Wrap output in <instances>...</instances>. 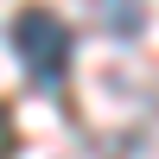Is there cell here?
<instances>
[{"label": "cell", "mask_w": 159, "mask_h": 159, "mask_svg": "<svg viewBox=\"0 0 159 159\" xmlns=\"http://www.w3.org/2000/svg\"><path fill=\"white\" fill-rule=\"evenodd\" d=\"M0 159H13V121H7V108H0Z\"/></svg>", "instance_id": "3957f363"}, {"label": "cell", "mask_w": 159, "mask_h": 159, "mask_svg": "<svg viewBox=\"0 0 159 159\" xmlns=\"http://www.w3.org/2000/svg\"><path fill=\"white\" fill-rule=\"evenodd\" d=\"M102 19H108V32H140V7L134 0H127V7H108Z\"/></svg>", "instance_id": "7a4b0ae2"}, {"label": "cell", "mask_w": 159, "mask_h": 159, "mask_svg": "<svg viewBox=\"0 0 159 159\" xmlns=\"http://www.w3.org/2000/svg\"><path fill=\"white\" fill-rule=\"evenodd\" d=\"M13 51H19L25 76L32 83H57L64 70H70V25L57 19L51 7H19L13 13Z\"/></svg>", "instance_id": "6da1fadb"}]
</instances>
